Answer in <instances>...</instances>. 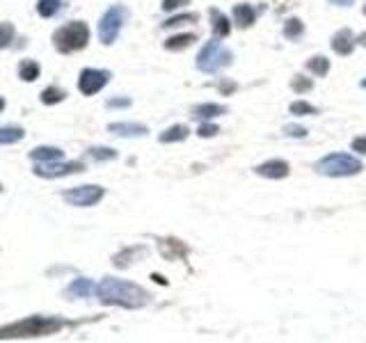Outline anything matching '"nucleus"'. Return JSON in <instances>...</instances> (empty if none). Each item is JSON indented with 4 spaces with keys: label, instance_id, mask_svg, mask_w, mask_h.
<instances>
[{
    "label": "nucleus",
    "instance_id": "1",
    "mask_svg": "<svg viewBox=\"0 0 366 343\" xmlns=\"http://www.w3.org/2000/svg\"><path fill=\"white\" fill-rule=\"evenodd\" d=\"M96 298L105 307H124V309H142L149 302V293L142 286L117 277H103L96 286Z\"/></svg>",
    "mask_w": 366,
    "mask_h": 343
},
{
    "label": "nucleus",
    "instance_id": "2",
    "mask_svg": "<svg viewBox=\"0 0 366 343\" xmlns=\"http://www.w3.org/2000/svg\"><path fill=\"white\" fill-rule=\"evenodd\" d=\"M69 323L60 316H28L23 321H14L0 327V341L16 339H44L62 332Z\"/></svg>",
    "mask_w": 366,
    "mask_h": 343
},
{
    "label": "nucleus",
    "instance_id": "3",
    "mask_svg": "<svg viewBox=\"0 0 366 343\" xmlns=\"http://www.w3.org/2000/svg\"><path fill=\"white\" fill-rule=\"evenodd\" d=\"M87 42H89V28H87V23H83V21L67 23V26H62L53 33V46L62 55L83 51L87 46Z\"/></svg>",
    "mask_w": 366,
    "mask_h": 343
},
{
    "label": "nucleus",
    "instance_id": "4",
    "mask_svg": "<svg viewBox=\"0 0 366 343\" xmlns=\"http://www.w3.org/2000/svg\"><path fill=\"white\" fill-rule=\"evenodd\" d=\"M364 170L362 161H357L351 154H328L316 163V172L330 179H344V177H355Z\"/></svg>",
    "mask_w": 366,
    "mask_h": 343
},
{
    "label": "nucleus",
    "instance_id": "5",
    "mask_svg": "<svg viewBox=\"0 0 366 343\" xmlns=\"http://www.w3.org/2000/svg\"><path fill=\"white\" fill-rule=\"evenodd\" d=\"M231 65V51H227L220 46L218 39H211V42L197 53V69L201 74H215L220 67Z\"/></svg>",
    "mask_w": 366,
    "mask_h": 343
},
{
    "label": "nucleus",
    "instance_id": "6",
    "mask_svg": "<svg viewBox=\"0 0 366 343\" xmlns=\"http://www.w3.org/2000/svg\"><path fill=\"white\" fill-rule=\"evenodd\" d=\"M124 21H126V10L121 5L110 7V10L103 14L101 21H99V39H101L103 46L115 44L121 28H124Z\"/></svg>",
    "mask_w": 366,
    "mask_h": 343
},
{
    "label": "nucleus",
    "instance_id": "7",
    "mask_svg": "<svg viewBox=\"0 0 366 343\" xmlns=\"http://www.w3.org/2000/svg\"><path fill=\"white\" fill-rule=\"evenodd\" d=\"M105 190L101 186H78V188H69L62 193V199L69 206H78V209H89V206H96L103 199Z\"/></svg>",
    "mask_w": 366,
    "mask_h": 343
},
{
    "label": "nucleus",
    "instance_id": "8",
    "mask_svg": "<svg viewBox=\"0 0 366 343\" xmlns=\"http://www.w3.org/2000/svg\"><path fill=\"white\" fill-rule=\"evenodd\" d=\"M85 172V165L80 161H71V163H62V161H53V163H37L35 174L42 179H60V177H71V174H80Z\"/></svg>",
    "mask_w": 366,
    "mask_h": 343
},
{
    "label": "nucleus",
    "instance_id": "9",
    "mask_svg": "<svg viewBox=\"0 0 366 343\" xmlns=\"http://www.w3.org/2000/svg\"><path fill=\"white\" fill-rule=\"evenodd\" d=\"M110 81V74L103 69H83L78 78V90L85 94V97H92V94L101 92Z\"/></svg>",
    "mask_w": 366,
    "mask_h": 343
},
{
    "label": "nucleus",
    "instance_id": "10",
    "mask_svg": "<svg viewBox=\"0 0 366 343\" xmlns=\"http://www.w3.org/2000/svg\"><path fill=\"white\" fill-rule=\"evenodd\" d=\"M254 172L259 174V177H264V179H275V181H280V179H287L289 174H291V167L287 161H282V158H273V161H266L261 165H257L254 167Z\"/></svg>",
    "mask_w": 366,
    "mask_h": 343
},
{
    "label": "nucleus",
    "instance_id": "11",
    "mask_svg": "<svg viewBox=\"0 0 366 343\" xmlns=\"http://www.w3.org/2000/svg\"><path fill=\"white\" fill-rule=\"evenodd\" d=\"M158 250H160L162 257L169 259V261L188 257V247H185V243L178 241V238H160V241H158Z\"/></svg>",
    "mask_w": 366,
    "mask_h": 343
},
{
    "label": "nucleus",
    "instance_id": "12",
    "mask_svg": "<svg viewBox=\"0 0 366 343\" xmlns=\"http://www.w3.org/2000/svg\"><path fill=\"white\" fill-rule=\"evenodd\" d=\"M108 131L112 135H119V138H144L149 129L144 124H137V122H115V124H108Z\"/></svg>",
    "mask_w": 366,
    "mask_h": 343
},
{
    "label": "nucleus",
    "instance_id": "13",
    "mask_svg": "<svg viewBox=\"0 0 366 343\" xmlns=\"http://www.w3.org/2000/svg\"><path fill=\"white\" fill-rule=\"evenodd\" d=\"M92 293H96V286L92 279H87V277H78V279H73V282L67 286V289L62 291V295L67 300H73V298H89Z\"/></svg>",
    "mask_w": 366,
    "mask_h": 343
},
{
    "label": "nucleus",
    "instance_id": "14",
    "mask_svg": "<svg viewBox=\"0 0 366 343\" xmlns=\"http://www.w3.org/2000/svg\"><path fill=\"white\" fill-rule=\"evenodd\" d=\"M142 257H146V247L144 245H133V247H124L121 252H117L115 257H112V263H115V268H128L131 263L140 261Z\"/></svg>",
    "mask_w": 366,
    "mask_h": 343
},
{
    "label": "nucleus",
    "instance_id": "15",
    "mask_svg": "<svg viewBox=\"0 0 366 343\" xmlns=\"http://www.w3.org/2000/svg\"><path fill=\"white\" fill-rule=\"evenodd\" d=\"M355 49V39H353V33L348 28L339 30V33L332 37V51L339 53V55H351Z\"/></svg>",
    "mask_w": 366,
    "mask_h": 343
},
{
    "label": "nucleus",
    "instance_id": "16",
    "mask_svg": "<svg viewBox=\"0 0 366 343\" xmlns=\"http://www.w3.org/2000/svg\"><path fill=\"white\" fill-rule=\"evenodd\" d=\"M30 161H35V163H53V161H62L64 158V151L58 149V147H35L30 151Z\"/></svg>",
    "mask_w": 366,
    "mask_h": 343
},
{
    "label": "nucleus",
    "instance_id": "17",
    "mask_svg": "<svg viewBox=\"0 0 366 343\" xmlns=\"http://www.w3.org/2000/svg\"><path fill=\"white\" fill-rule=\"evenodd\" d=\"M234 21H236V26L238 28H252V23L257 21V12H254V7L252 5H236L234 7Z\"/></svg>",
    "mask_w": 366,
    "mask_h": 343
},
{
    "label": "nucleus",
    "instance_id": "18",
    "mask_svg": "<svg viewBox=\"0 0 366 343\" xmlns=\"http://www.w3.org/2000/svg\"><path fill=\"white\" fill-rule=\"evenodd\" d=\"M190 129L183 124H176V126H169V129H165L160 135H158V142H162V145H172V142H181L188 138Z\"/></svg>",
    "mask_w": 366,
    "mask_h": 343
},
{
    "label": "nucleus",
    "instance_id": "19",
    "mask_svg": "<svg viewBox=\"0 0 366 343\" xmlns=\"http://www.w3.org/2000/svg\"><path fill=\"white\" fill-rule=\"evenodd\" d=\"M192 115L197 119H213L227 115V108L220 106V103H199V106L192 108Z\"/></svg>",
    "mask_w": 366,
    "mask_h": 343
},
{
    "label": "nucleus",
    "instance_id": "20",
    "mask_svg": "<svg viewBox=\"0 0 366 343\" xmlns=\"http://www.w3.org/2000/svg\"><path fill=\"white\" fill-rule=\"evenodd\" d=\"M195 42H197V35H188V33H185V35H174V37H169L165 42V51H172V53L185 51Z\"/></svg>",
    "mask_w": 366,
    "mask_h": 343
},
{
    "label": "nucleus",
    "instance_id": "21",
    "mask_svg": "<svg viewBox=\"0 0 366 343\" xmlns=\"http://www.w3.org/2000/svg\"><path fill=\"white\" fill-rule=\"evenodd\" d=\"M39 74H42V67H39V62L35 60H23L19 65V78L23 83H35Z\"/></svg>",
    "mask_w": 366,
    "mask_h": 343
},
{
    "label": "nucleus",
    "instance_id": "22",
    "mask_svg": "<svg viewBox=\"0 0 366 343\" xmlns=\"http://www.w3.org/2000/svg\"><path fill=\"white\" fill-rule=\"evenodd\" d=\"M211 19H213V33L215 37H229L231 33V23L220 10H211Z\"/></svg>",
    "mask_w": 366,
    "mask_h": 343
},
{
    "label": "nucleus",
    "instance_id": "23",
    "mask_svg": "<svg viewBox=\"0 0 366 343\" xmlns=\"http://www.w3.org/2000/svg\"><path fill=\"white\" fill-rule=\"evenodd\" d=\"M26 138V131L21 126H0V145H14Z\"/></svg>",
    "mask_w": 366,
    "mask_h": 343
},
{
    "label": "nucleus",
    "instance_id": "24",
    "mask_svg": "<svg viewBox=\"0 0 366 343\" xmlns=\"http://www.w3.org/2000/svg\"><path fill=\"white\" fill-rule=\"evenodd\" d=\"M307 69L319 78H323V76H328V71H330V60L323 58V55H316V58L307 60Z\"/></svg>",
    "mask_w": 366,
    "mask_h": 343
},
{
    "label": "nucleus",
    "instance_id": "25",
    "mask_svg": "<svg viewBox=\"0 0 366 343\" xmlns=\"http://www.w3.org/2000/svg\"><path fill=\"white\" fill-rule=\"evenodd\" d=\"M60 10H62V0H39V3H37L39 17H44V19L55 17Z\"/></svg>",
    "mask_w": 366,
    "mask_h": 343
},
{
    "label": "nucleus",
    "instance_id": "26",
    "mask_svg": "<svg viewBox=\"0 0 366 343\" xmlns=\"http://www.w3.org/2000/svg\"><path fill=\"white\" fill-rule=\"evenodd\" d=\"M64 97H67V92L60 90V87L51 85V87H46V90L42 92V103H44V106H55V103H62Z\"/></svg>",
    "mask_w": 366,
    "mask_h": 343
},
{
    "label": "nucleus",
    "instance_id": "27",
    "mask_svg": "<svg viewBox=\"0 0 366 343\" xmlns=\"http://www.w3.org/2000/svg\"><path fill=\"white\" fill-rule=\"evenodd\" d=\"M303 33H305V26L300 19H289L287 23H284V37L287 39H298Z\"/></svg>",
    "mask_w": 366,
    "mask_h": 343
},
{
    "label": "nucleus",
    "instance_id": "28",
    "mask_svg": "<svg viewBox=\"0 0 366 343\" xmlns=\"http://www.w3.org/2000/svg\"><path fill=\"white\" fill-rule=\"evenodd\" d=\"M87 154L92 156L94 161H101V163L103 161H115V158H117V151L110 149V147H92Z\"/></svg>",
    "mask_w": 366,
    "mask_h": 343
},
{
    "label": "nucleus",
    "instance_id": "29",
    "mask_svg": "<svg viewBox=\"0 0 366 343\" xmlns=\"http://www.w3.org/2000/svg\"><path fill=\"white\" fill-rule=\"evenodd\" d=\"M14 35H16V30H14V26H12V23H7V21H3V23H0V51H3V49H7V46L12 44Z\"/></svg>",
    "mask_w": 366,
    "mask_h": 343
},
{
    "label": "nucleus",
    "instance_id": "30",
    "mask_svg": "<svg viewBox=\"0 0 366 343\" xmlns=\"http://www.w3.org/2000/svg\"><path fill=\"white\" fill-rule=\"evenodd\" d=\"M291 115H319V110H316L312 103H307V101H296V103H291Z\"/></svg>",
    "mask_w": 366,
    "mask_h": 343
},
{
    "label": "nucleus",
    "instance_id": "31",
    "mask_svg": "<svg viewBox=\"0 0 366 343\" xmlns=\"http://www.w3.org/2000/svg\"><path fill=\"white\" fill-rule=\"evenodd\" d=\"M199 17L197 14H178V17H172L162 23V28H176V26H183V23H195Z\"/></svg>",
    "mask_w": 366,
    "mask_h": 343
},
{
    "label": "nucleus",
    "instance_id": "32",
    "mask_svg": "<svg viewBox=\"0 0 366 343\" xmlns=\"http://www.w3.org/2000/svg\"><path fill=\"white\" fill-rule=\"evenodd\" d=\"M314 87V83H312V78H305V76H296L291 81V90L293 92H298V94H305V92H309Z\"/></svg>",
    "mask_w": 366,
    "mask_h": 343
},
{
    "label": "nucleus",
    "instance_id": "33",
    "mask_svg": "<svg viewBox=\"0 0 366 343\" xmlns=\"http://www.w3.org/2000/svg\"><path fill=\"white\" fill-rule=\"evenodd\" d=\"M218 133H220V129H218L215 124H201L199 131H197L199 138H215Z\"/></svg>",
    "mask_w": 366,
    "mask_h": 343
},
{
    "label": "nucleus",
    "instance_id": "34",
    "mask_svg": "<svg viewBox=\"0 0 366 343\" xmlns=\"http://www.w3.org/2000/svg\"><path fill=\"white\" fill-rule=\"evenodd\" d=\"M183 5H190V0H162L160 7H162V12H174Z\"/></svg>",
    "mask_w": 366,
    "mask_h": 343
},
{
    "label": "nucleus",
    "instance_id": "35",
    "mask_svg": "<svg viewBox=\"0 0 366 343\" xmlns=\"http://www.w3.org/2000/svg\"><path fill=\"white\" fill-rule=\"evenodd\" d=\"M284 133L289 135V138H307V129L305 126H287Z\"/></svg>",
    "mask_w": 366,
    "mask_h": 343
},
{
    "label": "nucleus",
    "instance_id": "36",
    "mask_svg": "<svg viewBox=\"0 0 366 343\" xmlns=\"http://www.w3.org/2000/svg\"><path fill=\"white\" fill-rule=\"evenodd\" d=\"M131 106V99H110L108 108H128Z\"/></svg>",
    "mask_w": 366,
    "mask_h": 343
},
{
    "label": "nucleus",
    "instance_id": "37",
    "mask_svg": "<svg viewBox=\"0 0 366 343\" xmlns=\"http://www.w3.org/2000/svg\"><path fill=\"white\" fill-rule=\"evenodd\" d=\"M353 151H357V154H366V138L353 140Z\"/></svg>",
    "mask_w": 366,
    "mask_h": 343
},
{
    "label": "nucleus",
    "instance_id": "38",
    "mask_svg": "<svg viewBox=\"0 0 366 343\" xmlns=\"http://www.w3.org/2000/svg\"><path fill=\"white\" fill-rule=\"evenodd\" d=\"M218 87H220V92H222V94H231V92L236 90V83L227 81V83H220Z\"/></svg>",
    "mask_w": 366,
    "mask_h": 343
},
{
    "label": "nucleus",
    "instance_id": "39",
    "mask_svg": "<svg viewBox=\"0 0 366 343\" xmlns=\"http://www.w3.org/2000/svg\"><path fill=\"white\" fill-rule=\"evenodd\" d=\"M328 3H332V5H339V7H348V5H353L355 0H328Z\"/></svg>",
    "mask_w": 366,
    "mask_h": 343
},
{
    "label": "nucleus",
    "instance_id": "40",
    "mask_svg": "<svg viewBox=\"0 0 366 343\" xmlns=\"http://www.w3.org/2000/svg\"><path fill=\"white\" fill-rule=\"evenodd\" d=\"M151 279H156V284H160V286H165V284H167V282H165V279H162L160 275H153Z\"/></svg>",
    "mask_w": 366,
    "mask_h": 343
},
{
    "label": "nucleus",
    "instance_id": "41",
    "mask_svg": "<svg viewBox=\"0 0 366 343\" xmlns=\"http://www.w3.org/2000/svg\"><path fill=\"white\" fill-rule=\"evenodd\" d=\"M3 110H5V99L0 97V113H3Z\"/></svg>",
    "mask_w": 366,
    "mask_h": 343
},
{
    "label": "nucleus",
    "instance_id": "42",
    "mask_svg": "<svg viewBox=\"0 0 366 343\" xmlns=\"http://www.w3.org/2000/svg\"><path fill=\"white\" fill-rule=\"evenodd\" d=\"M362 87H364V90H366V78H364V81H362Z\"/></svg>",
    "mask_w": 366,
    "mask_h": 343
},
{
    "label": "nucleus",
    "instance_id": "43",
    "mask_svg": "<svg viewBox=\"0 0 366 343\" xmlns=\"http://www.w3.org/2000/svg\"><path fill=\"white\" fill-rule=\"evenodd\" d=\"M0 193H3V186H0Z\"/></svg>",
    "mask_w": 366,
    "mask_h": 343
},
{
    "label": "nucleus",
    "instance_id": "44",
    "mask_svg": "<svg viewBox=\"0 0 366 343\" xmlns=\"http://www.w3.org/2000/svg\"><path fill=\"white\" fill-rule=\"evenodd\" d=\"M364 14H366V7H364Z\"/></svg>",
    "mask_w": 366,
    "mask_h": 343
}]
</instances>
